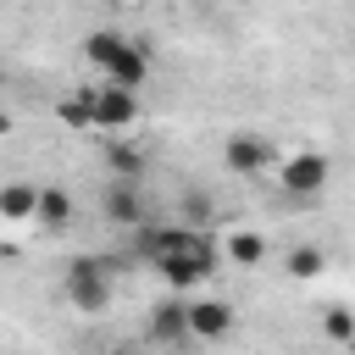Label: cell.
<instances>
[{"instance_id":"cell-1","label":"cell","mask_w":355,"mask_h":355,"mask_svg":"<svg viewBox=\"0 0 355 355\" xmlns=\"http://www.w3.org/2000/svg\"><path fill=\"white\" fill-rule=\"evenodd\" d=\"M133 250L166 277L172 294L205 283L216 272V261H222V250L211 244V233L205 227H189V222H150V227L133 233Z\"/></svg>"},{"instance_id":"cell-2","label":"cell","mask_w":355,"mask_h":355,"mask_svg":"<svg viewBox=\"0 0 355 355\" xmlns=\"http://www.w3.org/2000/svg\"><path fill=\"white\" fill-rule=\"evenodd\" d=\"M111 277H116V266H111L105 255H78V261H67L61 294L72 300V311H83V316H100V311L111 305Z\"/></svg>"},{"instance_id":"cell-3","label":"cell","mask_w":355,"mask_h":355,"mask_svg":"<svg viewBox=\"0 0 355 355\" xmlns=\"http://www.w3.org/2000/svg\"><path fill=\"white\" fill-rule=\"evenodd\" d=\"M333 178V161L322 150H294L288 161H277V189L294 194V200H316Z\"/></svg>"},{"instance_id":"cell-4","label":"cell","mask_w":355,"mask_h":355,"mask_svg":"<svg viewBox=\"0 0 355 355\" xmlns=\"http://www.w3.org/2000/svg\"><path fill=\"white\" fill-rule=\"evenodd\" d=\"M144 338H150V344H161V349H183V344L194 338L189 300H183V294L155 300V305H150V316H144Z\"/></svg>"},{"instance_id":"cell-5","label":"cell","mask_w":355,"mask_h":355,"mask_svg":"<svg viewBox=\"0 0 355 355\" xmlns=\"http://www.w3.org/2000/svg\"><path fill=\"white\" fill-rule=\"evenodd\" d=\"M222 166L233 178H261L272 166V139L266 133H227L222 139Z\"/></svg>"},{"instance_id":"cell-6","label":"cell","mask_w":355,"mask_h":355,"mask_svg":"<svg viewBox=\"0 0 355 355\" xmlns=\"http://www.w3.org/2000/svg\"><path fill=\"white\" fill-rule=\"evenodd\" d=\"M100 211H105V222H116V227H128V233H139V227H150V205H144V189L139 183H105V194H100Z\"/></svg>"},{"instance_id":"cell-7","label":"cell","mask_w":355,"mask_h":355,"mask_svg":"<svg viewBox=\"0 0 355 355\" xmlns=\"http://www.w3.org/2000/svg\"><path fill=\"white\" fill-rule=\"evenodd\" d=\"M139 122V94L133 89H116V83H100L94 89V128L100 133H122Z\"/></svg>"},{"instance_id":"cell-8","label":"cell","mask_w":355,"mask_h":355,"mask_svg":"<svg viewBox=\"0 0 355 355\" xmlns=\"http://www.w3.org/2000/svg\"><path fill=\"white\" fill-rule=\"evenodd\" d=\"M189 322H194V338H205V344H222V338L233 333L239 311H233L227 300H194V305H189Z\"/></svg>"},{"instance_id":"cell-9","label":"cell","mask_w":355,"mask_h":355,"mask_svg":"<svg viewBox=\"0 0 355 355\" xmlns=\"http://www.w3.org/2000/svg\"><path fill=\"white\" fill-rule=\"evenodd\" d=\"M144 78H150V50L139 44V39H128V50L111 61V72H105V83H116V89H144Z\"/></svg>"},{"instance_id":"cell-10","label":"cell","mask_w":355,"mask_h":355,"mask_svg":"<svg viewBox=\"0 0 355 355\" xmlns=\"http://www.w3.org/2000/svg\"><path fill=\"white\" fill-rule=\"evenodd\" d=\"M122 50H128V33H116V28H89V33H83V61H89L100 78L111 72V61H116Z\"/></svg>"},{"instance_id":"cell-11","label":"cell","mask_w":355,"mask_h":355,"mask_svg":"<svg viewBox=\"0 0 355 355\" xmlns=\"http://www.w3.org/2000/svg\"><path fill=\"white\" fill-rule=\"evenodd\" d=\"M105 166H111L116 183H139V178H144V150L128 144V139H111V144H105Z\"/></svg>"},{"instance_id":"cell-12","label":"cell","mask_w":355,"mask_h":355,"mask_svg":"<svg viewBox=\"0 0 355 355\" xmlns=\"http://www.w3.org/2000/svg\"><path fill=\"white\" fill-rule=\"evenodd\" d=\"M0 216L6 222H39V189L33 183H6L0 189Z\"/></svg>"},{"instance_id":"cell-13","label":"cell","mask_w":355,"mask_h":355,"mask_svg":"<svg viewBox=\"0 0 355 355\" xmlns=\"http://www.w3.org/2000/svg\"><path fill=\"white\" fill-rule=\"evenodd\" d=\"M55 116H61L72 133H89V128H94V89H89V83H83V89H72V94L55 105Z\"/></svg>"},{"instance_id":"cell-14","label":"cell","mask_w":355,"mask_h":355,"mask_svg":"<svg viewBox=\"0 0 355 355\" xmlns=\"http://www.w3.org/2000/svg\"><path fill=\"white\" fill-rule=\"evenodd\" d=\"M39 222H44L50 233L72 227V194H67V189H55V183H44V189H39Z\"/></svg>"},{"instance_id":"cell-15","label":"cell","mask_w":355,"mask_h":355,"mask_svg":"<svg viewBox=\"0 0 355 355\" xmlns=\"http://www.w3.org/2000/svg\"><path fill=\"white\" fill-rule=\"evenodd\" d=\"M222 255H227L233 266H261V261H266V239H261V233H250V227H239V233H227Z\"/></svg>"},{"instance_id":"cell-16","label":"cell","mask_w":355,"mask_h":355,"mask_svg":"<svg viewBox=\"0 0 355 355\" xmlns=\"http://www.w3.org/2000/svg\"><path fill=\"white\" fill-rule=\"evenodd\" d=\"M283 272H288L294 283H311V277H322V272H327V255H322L316 244H294V250H288V261H283Z\"/></svg>"},{"instance_id":"cell-17","label":"cell","mask_w":355,"mask_h":355,"mask_svg":"<svg viewBox=\"0 0 355 355\" xmlns=\"http://www.w3.org/2000/svg\"><path fill=\"white\" fill-rule=\"evenodd\" d=\"M322 333H327L333 344H349V349H355V311H349V305H327V311H322Z\"/></svg>"},{"instance_id":"cell-18","label":"cell","mask_w":355,"mask_h":355,"mask_svg":"<svg viewBox=\"0 0 355 355\" xmlns=\"http://www.w3.org/2000/svg\"><path fill=\"white\" fill-rule=\"evenodd\" d=\"M178 222H189V227H200V222H211V200H205L200 189H189V194H183V216H178Z\"/></svg>"}]
</instances>
